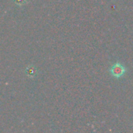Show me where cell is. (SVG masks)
I'll return each instance as SVG.
<instances>
[{
    "mask_svg": "<svg viewBox=\"0 0 133 133\" xmlns=\"http://www.w3.org/2000/svg\"><path fill=\"white\" fill-rule=\"evenodd\" d=\"M125 72V69L119 63L115 64L111 69V73L113 76L118 78L122 76Z\"/></svg>",
    "mask_w": 133,
    "mask_h": 133,
    "instance_id": "1",
    "label": "cell"
},
{
    "mask_svg": "<svg viewBox=\"0 0 133 133\" xmlns=\"http://www.w3.org/2000/svg\"><path fill=\"white\" fill-rule=\"evenodd\" d=\"M26 74L30 77V78H34V77H36L37 75V69L33 66V65H30L28 66L26 69Z\"/></svg>",
    "mask_w": 133,
    "mask_h": 133,
    "instance_id": "2",
    "label": "cell"
},
{
    "mask_svg": "<svg viewBox=\"0 0 133 133\" xmlns=\"http://www.w3.org/2000/svg\"><path fill=\"white\" fill-rule=\"evenodd\" d=\"M14 2L19 5H23L24 3L26 2V0H13Z\"/></svg>",
    "mask_w": 133,
    "mask_h": 133,
    "instance_id": "3",
    "label": "cell"
}]
</instances>
